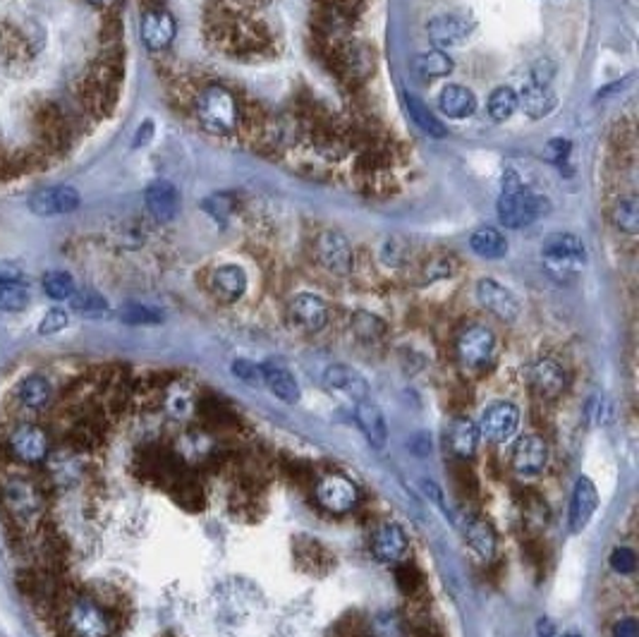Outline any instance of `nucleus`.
<instances>
[{"instance_id":"1","label":"nucleus","mask_w":639,"mask_h":637,"mask_svg":"<svg viewBox=\"0 0 639 637\" xmlns=\"http://www.w3.org/2000/svg\"><path fill=\"white\" fill-rule=\"evenodd\" d=\"M46 482L27 473V467L13 465L0 473V508L17 532H34L48 518Z\"/></svg>"},{"instance_id":"2","label":"nucleus","mask_w":639,"mask_h":637,"mask_svg":"<svg viewBox=\"0 0 639 637\" xmlns=\"http://www.w3.org/2000/svg\"><path fill=\"white\" fill-rule=\"evenodd\" d=\"M62 637H113L116 618L94 595L68 592L55 602Z\"/></svg>"},{"instance_id":"3","label":"nucleus","mask_w":639,"mask_h":637,"mask_svg":"<svg viewBox=\"0 0 639 637\" xmlns=\"http://www.w3.org/2000/svg\"><path fill=\"white\" fill-rule=\"evenodd\" d=\"M0 448L7 460L17 467L27 470H42L53 453V439L51 432L42 422L34 419H14L13 425L5 426Z\"/></svg>"},{"instance_id":"4","label":"nucleus","mask_w":639,"mask_h":637,"mask_svg":"<svg viewBox=\"0 0 639 637\" xmlns=\"http://www.w3.org/2000/svg\"><path fill=\"white\" fill-rule=\"evenodd\" d=\"M541 257H544L546 271L560 283L578 278V276L582 274L587 261V252L582 240L568 233L549 235L544 240Z\"/></svg>"},{"instance_id":"5","label":"nucleus","mask_w":639,"mask_h":637,"mask_svg":"<svg viewBox=\"0 0 639 637\" xmlns=\"http://www.w3.org/2000/svg\"><path fill=\"white\" fill-rule=\"evenodd\" d=\"M197 117L211 135H232L240 125V106L223 87H209L199 94Z\"/></svg>"},{"instance_id":"6","label":"nucleus","mask_w":639,"mask_h":637,"mask_svg":"<svg viewBox=\"0 0 639 637\" xmlns=\"http://www.w3.org/2000/svg\"><path fill=\"white\" fill-rule=\"evenodd\" d=\"M541 213V199L517 183L515 175L505 183L503 194L498 199V219L505 228H524Z\"/></svg>"},{"instance_id":"7","label":"nucleus","mask_w":639,"mask_h":637,"mask_svg":"<svg viewBox=\"0 0 639 637\" xmlns=\"http://www.w3.org/2000/svg\"><path fill=\"white\" fill-rule=\"evenodd\" d=\"M457 360L467 371H484L493 360L496 352V338L486 326L472 323L467 329L460 331V336L456 341Z\"/></svg>"},{"instance_id":"8","label":"nucleus","mask_w":639,"mask_h":637,"mask_svg":"<svg viewBox=\"0 0 639 637\" xmlns=\"http://www.w3.org/2000/svg\"><path fill=\"white\" fill-rule=\"evenodd\" d=\"M553 80V65L551 62H539V68H534L531 80L522 89V94L517 97V106H522L524 113L530 117H544L556 108V94L551 89Z\"/></svg>"},{"instance_id":"9","label":"nucleus","mask_w":639,"mask_h":637,"mask_svg":"<svg viewBox=\"0 0 639 637\" xmlns=\"http://www.w3.org/2000/svg\"><path fill=\"white\" fill-rule=\"evenodd\" d=\"M316 501L328 513H350L360 503V489L345 474H326L316 484Z\"/></svg>"},{"instance_id":"10","label":"nucleus","mask_w":639,"mask_h":637,"mask_svg":"<svg viewBox=\"0 0 639 637\" xmlns=\"http://www.w3.org/2000/svg\"><path fill=\"white\" fill-rule=\"evenodd\" d=\"M517 426H520V412L512 403H491L484 410L482 419H479V439H486L491 444H505L515 436Z\"/></svg>"},{"instance_id":"11","label":"nucleus","mask_w":639,"mask_h":637,"mask_svg":"<svg viewBox=\"0 0 639 637\" xmlns=\"http://www.w3.org/2000/svg\"><path fill=\"white\" fill-rule=\"evenodd\" d=\"M549 463V445L537 434H527L517 439L511 453V465L520 477H537Z\"/></svg>"},{"instance_id":"12","label":"nucleus","mask_w":639,"mask_h":637,"mask_svg":"<svg viewBox=\"0 0 639 637\" xmlns=\"http://www.w3.org/2000/svg\"><path fill=\"white\" fill-rule=\"evenodd\" d=\"M476 300L501 322L511 323L520 316V300L512 295V290H508L493 278H482L476 283Z\"/></svg>"},{"instance_id":"13","label":"nucleus","mask_w":639,"mask_h":637,"mask_svg":"<svg viewBox=\"0 0 639 637\" xmlns=\"http://www.w3.org/2000/svg\"><path fill=\"white\" fill-rule=\"evenodd\" d=\"M29 211L36 216H65L80 206V194L68 185L43 187L29 197Z\"/></svg>"},{"instance_id":"14","label":"nucleus","mask_w":639,"mask_h":637,"mask_svg":"<svg viewBox=\"0 0 639 637\" xmlns=\"http://www.w3.org/2000/svg\"><path fill=\"white\" fill-rule=\"evenodd\" d=\"M319 259L321 264L335 276H347L352 271V247L347 238L338 230H326L321 233L319 242Z\"/></svg>"},{"instance_id":"15","label":"nucleus","mask_w":639,"mask_h":637,"mask_svg":"<svg viewBox=\"0 0 639 637\" xmlns=\"http://www.w3.org/2000/svg\"><path fill=\"white\" fill-rule=\"evenodd\" d=\"M530 386L539 398L556 400L568 389V374L556 360H539V362L531 364Z\"/></svg>"},{"instance_id":"16","label":"nucleus","mask_w":639,"mask_h":637,"mask_svg":"<svg viewBox=\"0 0 639 637\" xmlns=\"http://www.w3.org/2000/svg\"><path fill=\"white\" fill-rule=\"evenodd\" d=\"M175 39V20L164 7H151L142 17V42L149 51H165Z\"/></svg>"},{"instance_id":"17","label":"nucleus","mask_w":639,"mask_h":637,"mask_svg":"<svg viewBox=\"0 0 639 637\" xmlns=\"http://www.w3.org/2000/svg\"><path fill=\"white\" fill-rule=\"evenodd\" d=\"M290 319L297 329L306 333H316L326 326L328 322V304L321 300L319 295L302 293L290 302Z\"/></svg>"},{"instance_id":"18","label":"nucleus","mask_w":639,"mask_h":637,"mask_svg":"<svg viewBox=\"0 0 639 637\" xmlns=\"http://www.w3.org/2000/svg\"><path fill=\"white\" fill-rule=\"evenodd\" d=\"M475 24L460 14H438L436 20L428 22V36L436 46L443 49H453V46H463L472 34Z\"/></svg>"},{"instance_id":"19","label":"nucleus","mask_w":639,"mask_h":637,"mask_svg":"<svg viewBox=\"0 0 639 637\" xmlns=\"http://www.w3.org/2000/svg\"><path fill=\"white\" fill-rule=\"evenodd\" d=\"M14 400L27 412H43L53 403V384L48 381L46 374H27L14 389Z\"/></svg>"},{"instance_id":"20","label":"nucleus","mask_w":639,"mask_h":637,"mask_svg":"<svg viewBox=\"0 0 639 637\" xmlns=\"http://www.w3.org/2000/svg\"><path fill=\"white\" fill-rule=\"evenodd\" d=\"M371 551L381 563H398L408 554V535L398 522H383L371 537Z\"/></svg>"},{"instance_id":"21","label":"nucleus","mask_w":639,"mask_h":637,"mask_svg":"<svg viewBox=\"0 0 639 637\" xmlns=\"http://www.w3.org/2000/svg\"><path fill=\"white\" fill-rule=\"evenodd\" d=\"M324 384L331 391L343 393V396L352 398V400H367L369 398L367 379L352 367H347V364H331L324 371Z\"/></svg>"},{"instance_id":"22","label":"nucleus","mask_w":639,"mask_h":637,"mask_svg":"<svg viewBox=\"0 0 639 637\" xmlns=\"http://www.w3.org/2000/svg\"><path fill=\"white\" fill-rule=\"evenodd\" d=\"M457 525L463 529L469 547L475 548L484 561L493 558V554H496V532H493L489 522L475 513H463L457 518Z\"/></svg>"},{"instance_id":"23","label":"nucleus","mask_w":639,"mask_h":637,"mask_svg":"<svg viewBox=\"0 0 639 637\" xmlns=\"http://www.w3.org/2000/svg\"><path fill=\"white\" fill-rule=\"evenodd\" d=\"M598 508V493L594 482L589 477H579L575 484L570 499V529L572 532H582L589 525Z\"/></svg>"},{"instance_id":"24","label":"nucleus","mask_w":639,"mask_h":637,"mask_svg":"<svg viewBox=\"0 0 639 637\" xmlns=\"http://www.w3.org/2000/svg\"><path fill=\"white\" fill-rule=\"evenodd\" d=\"M144 199H146V209L158 223H168L180 211V194H177L175 185L165 183V180H158V183L149 185Z\"/></svg>"},{"instance_id":"25","label":"nucleus","mask_w":639,"mask_h":637,"mask_svg":"<svg viewBox=\"0 0 639 637\" xmlns=\"http://www.w3.org/2000/svg\"><path fill=\"white\" fill-rule=\"evenodd\" d=\"M354 422L362 429V434L367 436V441L374 448H383L388 444V425L383 412L376 407L371 400H357V407H354Z\"/></svg>"},{"instance_id":"26","label":"nucleus","mask_w":639,"mask_h":637,"mask_svg":"<svg viewBox=\"0 0 639 637\" xmlns=\"http://www.w3.org/2000/svg\"><path fill=\"white\" fill-rule=\"evenodd\" d=\"M247 290V274L235 264L218 267L211 274V293L221 302H238Z\"/></svg>"},{"instance_id":"27","label":"nucleus","mask_w":639,"mask_h":637,"mask_svg":"<svg viewBox=\"0 0 639 637\" xmlns=\"http://www.w3.org/2000/svg\"><path fill=\"white\" fill-rule=\"evenodd\" d=\"M261 381H264L271 393L286 403H297L299 400V384L297 379L278 364H261Z\"/></svg>"},{"instance_id":"28","label":"nucleus","mask_w":639,"mask_h":637,"mask_svg":"<svg viewBox=\"0 0 639 637\" xmlns=\"http://www.w3.org/2000/svg\"><path fill=\"white\" fill-rule=\"evenodd\" d=\"M438 108L448 117H469L476 110V98L463 84H448L438 97Z\"/></svg>"},{"instance_id":"29","label":"nucleus","mask_w":639,"mask_h":637,"mask_svg":"<svg viewBox=\"0 0 639 637\" xmlns=\"http://www.w3.org/2000/svg\"><path fill=\"white\" fill-rule=\"evenodd\" d=\"M448 441L456 455L472 458L476 451V444H479V429H476V425L469 417H456L453 425H450Z\"/></svg>"},{"instance_id":"30","label":"nucleus","mask_w":639,"mask_h":637,"mask_svg":"<svg viewBox=\"0 0 639 637\" xmlns=\"http://www.w3.org/2000/svg\"><path fill=\"white\" fill-rule=\"evenodd\" d=\"M469 247H472V252L484 257V259H498V257H503L508 252V242H505V238L498 233L496 228H479L472 235Z\"/></svg>"},{"instance_id":"31","label":"nucleus","mask_w":639,"mask_h":637,"mask_svg":"<svg viewBox=\"0 0 639 637\" xmlns=\"http://www.w3.org/2000/svg\"><path fill=\"white\" fill-rule=\"evenodd\" d=\"M405 101H408V110H409V117L415 120V125L419 127V130L427 135V137H436V139H441L443 135H446V127H443V123L438 120V117L431 113V110L424 106L419 98H415V97H405Z\"/></svg>"},{"instance_id":"32","label":"nucleus","mask_w":639,"mask_h":637,"mask_svg":"<svg viewBox=\"0 0 639 637\" xmlns=\"http://www.w3.org/2000/svg\"><path fill=\"white\" fill-rule=\"evenodd\" d=\"M70 304L77 314L84 316H103L108 312V302L96 290H75V295L70 297Z\"/></svg>"},{"instance_id":"33","label":"nucleus","mask_w":639,"mask_h":637,"mask_svg":"<svg viewBox=\"0 0 639 637\" xmlns=\"http://www.w3.org/2000/svg\"><path fill=\"white\" fill-rule=\"evenodd\" d=\"M42 286H43V293L55 302L70 300L77 290L72 276L65 274V271H48V274L43 276Z\"/></svg>"},{"instance_id":"34","label":"nucleus","mask_w":639,"mask_h":637,"mask_svg":"<svg viewBox=\"0 0 639 637\" xmlns=\"http://www.w3.org/2000/svg\"><path fill=\"white\" fill-rule=\"evenodd\" d=\"M415 68L427 77H443L450 75L453 61H450V55L443 53V51H424V53L417 55Z\"/></svg>"},{"instance_id":"35","label":"nucleus","mask_w":639,"mask_h":637,"mask_svg":"<svg viewBox=\"0 0 639 637\" xmlns=\"http://www.w3.org/2000/svg\"><path fill=\"white\" fill-rule=\"evenodd\" d=\"M517 110V94L511 87H498L489 98V116L496 123H503Z\"/></svg>"},{"instance_id":"36","label":"nucleus","mask_w":639,"mask_h":637,"mask_svg":"<svg viewBox=\"0 0 639 637\" xmlns=\"http://www.w3.org/2000/svg\"><path fill=\"white\" fill-rule=\"evenodd\" d=\"M120 319L129 326H151V323L164 322V314L158 309L149 307V304H139V302H129L120 312Z\"/></svg>"},{"instance_id":"37","label":"nucleus","mask_w":639,"mask_h":637,"mask_svg":"<svg viewBox=\"0 0 639 637\" xmlns=\"http://www.w3.org/2000/svg\"><path fill=\"white\" fill-rule=\"evenodd\" d=\"M29 290L20 283H10V286H0V312H24L29 307Z\"/></svg>"},{"instance_id":"38","label":"nucleus","mask_w":639,"mask_h":637,"mask_svg":"<svg viewBox=\"0 0 639 637\" xmlns=\"http://www.w3.org/2000/svg\"><path fill=\"white\" fill-rule=\"evenodd\" d=\"M613 220H616V226H618L620 230H625V233H637L639 228L637 199L634 197L620 199L618 204H616V209H613Z\"/></svg>"},{"instance_id":"39","label":"nucleus","mask_w":639,"mask_h":637,"mask_svg":"<svg viewBox=\"0 0 639 637\" xmlns=\"http://www.w3.org/2000/svg\"><path fill=\"white\" fill-rule=\"evenodd\" d=\"M352 326H354V333L360 338H364V341H374V338H379L383 333V322L381 319H376V316L371 314H364V312H357L352 319Z\"/></svg>"},{"instance_id":"40","label":"nucleus","mask_w":639,"mask_h":637,"mask_svg":"<svg viewBox=\"0 0 639 637\" xmlns=\"http://www.w3.org/2000/svg\"><path fill=\"white\" fill-rule=\"evenodd\" d=\"M192 407H194L192 396L190 391H184V389H173V391L168 393V398H165V410L171 412L173 417L177 419L190 417Z\"/></svg>"},{"instance_id":"41","label":"nucleus","mask_w":639,"mask_h":637,"mask_svg":"<svg viewBox=\"0 0 639 637\" xmlns=\"http://www.w3.org/2000/svg\"><path fill=\"white\" fill-rule=\"evenodd\" d=\"M68 312L65 309H61V307H53V309H48L46 312V316L42 319V323H39V333L42 336H53V333H61L65 326H68Z\"/></svg>"},{"instance_id":"42","label":"nucleus","mask_w":639,"mask_h":637,"mask_svg":"<svg viewBox=\"0 0 639 637\" xmlns=\"http://www.w3.org/2000/svg\"><path fill=\"white\" fill-rule=\"evenodd\" d=\"M611 566L616 573H620V576H630V573L637 568V556H634L633 548L618 547L611 556Z\"/></svg>"},{"instance_id":"43","label":"nucleus","mask_w":639,"mask_h":637,"mask_svg":"<svg viewBox=\"0 0 639 637\" xmlns=\"http://www.w3.org/2000/svg\"><path fill=\"white\" fill-rule=\"evenodd\" d=\"M204 209L211 213V216H216V219L223 220L225 213H230V209H232L230 197H228V194H216V197L206 199Z\"/></svg>"},{"instance_id":"44","label":"nucleus","mask_w":639,"mask_h":637,"mask_svg":"<svg viewBox=\"0 0 639 637\" xmlns=\"http://www.w3.org/2000/svg\"><path fill=\"white\" fill-rule=\"evenodd\" d=\"M568 156H570V142L568 139H553L546 145V158L553 164H563Z\"/></svg>"},{"instance_id":"45","label":"nucleus","mask_w":639,"mask_h":637,"mask_svg":"<svg viewBox=\"0 0 639 637\" xmlns=\"http://www.w3.org/2000/svg\"><path fill=\"white\" fill-rule=\"evenodd\" d=\"M24 278L20 264L14 261H0V286H10V283H20Z\"/></svg>"},{"instance_id":"46","label":"nucleus","mask_w":639,"mask_h":637,"mask_svg":"<svg viewBox=\"0 0 639 637\" xmlns=\"http://www.w3.org/2000/svg\"><path fill=\"white\" fill-rule=\"evenodd\" d=\"M232 371H235L240 379L252 381V384L261 381V367H257V364H252V362H247V360H240V362L232 364Z\"/></svg>"},{"instance_id":"47","label":"nucleus","mask_w":639,"mask_h":637,"mask_svg":"<svg viewBox=\"0 0 639 637\" xmlns=\"http://www.w3.org/2000/svg\"><path fill=\"white\" fill-rule=\"evenodd\" d=\"M613 637H639L637 618H633V616L620 618L618 623L613 625Z\"/></svg>"},{"instance_id":"48","label":"nucleus","mask_w":639,"mask_h":637,"mask_svg":"<svg viewBox=\"0 0 639 637\" xmlns=\"http://www.w3.org/2000/svg\"><path fill=\"white\" fill-rule=\"evenodd\" d=\"M151 137H154V123H151V120H146V123H144L142 127L136 130V137H135V142H132V146H135V149H139V146L146 145Z\"/></svg>"},{"instance_id":"49","label":"nucleus","mask_w":639,"mask_h":637,"mask_svg":"<svg viewBox=\"0 0 639 637\" xmlns=\"http://www.w3.org/2000/svg\"><path fill=\"white\" fill-rule=\"evenodd\" d=\"M87 3H91V5L101 7V10H108V7H116L120 0H87Z\"/></svg>"},{"instance_id":"50","label":"nucleus","mask_w":639,"mask_h":637,"mask_svg":"<svg viewBox=\"0 0 639 637\" xmlns=\"http://www.w3.org/2000/svg\"><path fill=\"white\" fill-rule=\"evenodd\" d=\"M565 637H582V635H575V632H570V635H565Z\"/></svg>"}]
</instances>
